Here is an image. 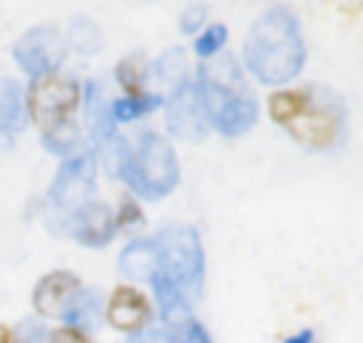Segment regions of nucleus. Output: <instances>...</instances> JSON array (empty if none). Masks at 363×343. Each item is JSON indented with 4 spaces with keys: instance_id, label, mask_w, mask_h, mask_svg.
Segmentation results:
<instances>
[{
    "instance_id": "nucleus-21",
    "label": "nucleus",
    "mask_w": 363,
    "mask_h": 343,
    "mask_svg": "<svg viewBox=\"0 0 363 343\" xmlns=\"http://www.w3.org/2000/svg\"><path fill=\"white\" fill-rule=\"evenodd\" d=\"M14 343H48V337H45L43 326H34L31 320H26L20 326V332L14 334Z\"/></svg>"
},
{
    "instance_id": "nucleus-10",
    "label": "nucleus",
    "mask_w": 363,
    "mask_h": 343,
    "mask_svg": "<svg viewBox=\"0 0 363 343\" xmlns=\"http://www.w3.org/2000/svg\"><path fill=\"white\" fill-rule=\"evenodd\" d=\"M105 317L113 329L136 334L150 323V303H147L145 292H139L133 286H116L108 298Z\"/></svg>"
},
{
    "instance_id": "nucleus-5",
    "label": "nucleus",
    "mask_w": 363,
    "mask_h": 343,
    "mask_svg": "<svg viewBox=\"0 0 363 343\" xmlns=\"http://www.w3.org/2000/svg\"><path fill=\"white\" fill-rule=\"evenodd\" d=\"M28 113L34 125L43 133V142L54 153H68L79 142V125H77V111H79V85L65 77V74H45L37 77L28 88Z\"/></svg>"
},
{
    "instance_id": "nucleus-20",
    "label": "nucleus",
    "mask_w": 363,
    "mask_h": 343,
    "mask_svg": "<svg viewBox=\"0 0 363 343\" xmlns=\"http://www.w3.org/2000/svg\"><path fill=\"white\" fill-rule=\"evenodd\" d=\"M71 43L79 51H96L99 48V31L91 20H74L71 23Z\"/></svg>"
},
{
    "instance_id": "nucleus-16",
    "label": "nucleus",
    "mask_w": 363,
    "mask_h": 343,
    "mask_svg": "<svg viewBox=\"0 0 363 343\" xmlns=\"http://www.w3.org/2000/svg\"><path fill=\"white\" fill-rule=\"evenodd\" d=\"M116 79L122 82V88L128 91V96H145V62L139 57H128L119 62L116 68Z\"/></svg>"
},
{
    "instance_id": "nucleus-9",
    "label": "nucleus",
    "mask_w": 363,
    "mask_h": 343,
    "mask_svg": "<svg viewBox=\"0 0 363 343\" xmlns=\"http://www.w3.org/2000/svg\"><path fill=\"white\" fill-rule=\"evenodd\" d=\"M79 295H82L79 278L68 269H57V272H48L45 278H40V283L34 286L31 303L45 317H62L74 309Z\"/></svg>"
},
{
    "instance_id": "nucleus-2",
    "label": "nucleus",
    "mask_w": 363,
    "mask_h": 343,
    "mask_svg": "<svg viewBox=\"0 0 363 343\" xmlns=\"http://www.w3.org/2000/svg\"><path fill=\"white\" fill-rule=\"evenodd\" d=\"M269 116L303 147L312 150H332L343 139L346 113L340 99L320 88H286L269 96Z\"/></svg>"
},
{
    "instance_id": "nucleus-7",
    "label": "nucleus",
    "mask_w": 363,
    "mask_h": 343,
    "mask_svg": "<svg viewBox=\"0 0 363 343\" xmlns=\"http://www.w3.org/2000/svg\"><path fill=\"white\" fill-rule=\"evenodd\" d=\"M91 201H94V159L88 153L65 159L48 193L51 215H60V221L68 227V221Z\"/></svg>"
},
{
    "instance_id": "nucleus-22",
    "label": "nucleus",
    "mask_w": 363,
    "mask_h": 343,
    "mask_svg": "<svg viewBox=\"0 0 363 343\" xmlns=\"http://www.w3.org/2000/svg\"><path fill=\"white\" fill-rule=\"evenodd\" d=\"M48 343H91V337L85 332H79L77 326H65V329H57Z\"/></svg>"
},
{
    "instance_id": "nucleus-19",
    "label": "nucleus",
    "mask_w": 363,
    "mask_h": 343,
    "mask_svg": "<svg viewBox=\"0 0 363 343\" xmlns=\"http://www.w3.org/2000/svg\"><path fill=\"white\" fill-rule=\"evenodd\" d=\"M227 43V28L221 26V23H216V26H210L199 40H196V54L201 57V60H210V57H216L218 51H221V45Z\"/></svg>"
},
{
    "instance_id": "nucleus-25",
    "label": "nucleus",
    "mask_w": 363,
    "mask_h": 343,
    "mask_svg": "<svg viewBox=\"0 0 363 343\" xmlns=\"http://www.w3.org/2000/svg\"><path fill=\"white\" fill-rule=\"evenodd\" d=\"M0 343H14V332L9 326H0Z\"/></svg>"
},
{
    "instance_id": "nucleus-4",
    "label": "nucleus",
    "mask_w": 363,
    "mask_h": 343,
    "mask_svg": "<svg viewBox=\"0 0 363 343\" xmlns=\"http://www.w3.org/2000/svg\"><path fill=\"white\" fill-rule=\"evenodd\" d=\"M199 99L204 108V116L216 125L224 136H241L247 133L258 119L255 96L250 94L235 57L216 54L199 65Z\"/></svg>"
},
{
    "instance_id": "nucleus-23",
    "label": "nucleus",
    "mask_w": 363,
    "mask_h": 343,
    "mask_svg": "<svg viewBox=\"0 0 363 343\" xmlns=\"http://www.w3.org/2000/svg\"><path fill=\"white\" fill-rule=\"evenodd\" d=\"M204 6H193V9H187L184 14H182V31H193V28H199L201 26V20H204Z\"/></svg>"
},
{
    "instance_id": "nucleus-15",
    "label": "nucleus",
    "mask_w": 363,
    "mask_h": 343,
    "mask_svg": "<svg viewBox=\"0 0 363 343\" xmlns=\"http://www.w3.org/2000/svg\"><path fill=\"white\" fill-rule=\"evenodd\" d=\"M156 77H159L164 85H173L176 91H179L182 85H187V57H184V51H179V48L167 51V54L156 62Z\"/></svg>"
},
{
    "instance_id": "nucleus-12",
    "label": "nucleus",
    "mask_w": 363,
    "mask_h": 343,
    "mask_svg": "<svg viewBox=\"0 0 363 343\" xmlns=\"http://www.w3.org/2000/svg\"><path fill=\"white\" fill-rule=\"evenodd\" d=\"M79 244L85 247H102L105 241H111L113 230H116V218L111 215V210L99 201H91L85 204L65 227Z\"/></svg>"
},
{
    "instance_id": "nucleus-8",
    "label": "nucleus",
    "mask_w": 363,
    "mask_h": 343,
    "mask_svg": "<svg viewBox=\"0 0 363 343\" xmlns=\"http://www.w3.org/2000/svg\"><path fill=\"white\" fill-rule=\"evenodd\" d=\"M62 54H65V40L54 26H37L26 31L14 45V60L34 79L54 74V68L62 62Z\"/></svg>"
},
{
    "instance_id": "nucleus-13",
    "label": "nucleus",
    "mask_w": 363,
    "mask_h": 343,
    "mask_svg": "<svg viewBox=\"0 0 363 343\" xmlns=\"http://www.w3.org/2000/svg\"><path fill=\"white\" fill-rule=\"evenodd\" d=\"M156 241H133L119 255V269L136 281H150L156 272Z\"/></svg>"
},
{
    "instance_id": "nucleus-18",
    "label": "nucleus",
    "mask_w": 363,
    "mask_h": 343,
    "mask_svg": "<svg viewBox=\"0 0 363 343\" xmlns=\"http://www.w3.org/2000/svg\"><path fill=\"white\" fill-rule=\"evenodd\" d=\"M167 343H213L210 334L204 332L201 323H196L193 317H182L170 323V337Z\"/></svg>"
},
{
    "instance_id": "nucleus-17",
    "label": "nucleus",
    "mask_w": 363,
    "mask_h": 343,
    "mask_svg": "<svg viewBox=\"0 0 363 343\" xmlns=\"http://www.w3.org/2000/svg\"><path fill=\"white\" fill-rule=\"evenodd\" d=\"M156 105H159V96H150V94H145V96H122L119 102L111 105V116L119 119V122H130V119H139V116L150 113Z\"/></svg>"
},
{
    "instance_id": "nucleus-3",
    "label": "nucleus",
    "mask_w": 363,
    "mask_h": 343,
    "mask_svg": "<svg viewBox=\"0 0 363 343\" xmlns=\"http://www.w3.org/2000/svg\"><path fill=\"white\" fill-rule=\"evenodd\" d=\"M156 272H153V289L159 298V306L164 317L182 320L187 317V303L196 298L204 275V252L199 244V235L190 227H170L162 230L156 238Z\"/></svg>"
},
{
    "instance_id": "nucleus-11",
    "label": "nucleus",
    "mask_w": 363,
    "mask_h": 343,
    "mask_svg": "<svg viewBox=\"0 0 363 343\" xmlns=\"http://www.w3.org/2000/svg\"><path fill=\"white\" fill-rule=\"evenodd\" d=\"M167 128H170V133H176L182 139H201L204 136L207 116H204L196 85L187 82L179 91H173V99L167 108Z\"/></svg>"
},
{
    "instance_id": "nucleus-14",
    "label": "nucleus",
    "mask_w": 363,
    "mask_h": 343,
    "mask_svg": "<svg viewBox=\"0 0 363 343\" xmlns=\"http://www.w3.org/2000/svg\"><path fill=\"white\" fill-rule=\"evenodd\" d=\"M26 122V102L11 79H0V130H20Z\"/></svg>"
},
{
    "instance_id": "nucleus-1",
    "label": "nucleus",
    "mask_w": 363,
    "mask_h": 343,
    "mask_svg": "<svg viewBox=\"0 0 363 343\" xmlns=\"http://www.w3.org/2000/svg\"><path fill=\"white\" fill-rule=\"evenodd\" d=\"M306 45L298 26V17L284 9L272 6L264 11L244 43V65L247 71L264 85H284L303 68Z\"/></svg>"
},
{
    "instance_id": "nucleus-6",
    "label": "nucleus",
    "mask_w": 363,
    "mask_h": 343,
    "mask_svg": "<svg viewBox=\"0 0 363 343\" xmlns=\"http://www.w3.org/2000/svg\"><path fill=\"white\" fill-rule=\"evenodd\" d=\"M122 179L145 198H164L179 181V164L164 136L145 133L133 150L125 153Z\"/></svg>"
},
{
    "instance_id": "nucleus-24",
    "label": "nucleus",
    "mask_w": 363,
    "mask_h": 343,
    "mask_svg": "<svg viewBox=\"0 0 363 343\" xmlns=\"http://www.w3.org/2000/svg\"><path fill=\"white\" fill-rule=\"evenodd\" d=\"M284 343H318V340H315V334H312V332H298V334L286 337Z\"/></svg>"
}]
</instances>
